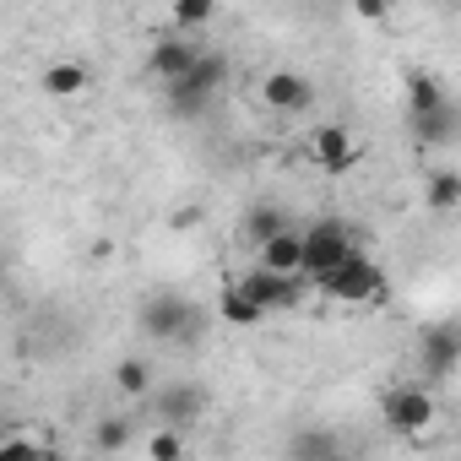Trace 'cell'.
<instances>
[{"mask_svg": "<svg viewBox=\"0 0 461 461\" xmlns=\"http://www.w3.org/2000/svg\"><path fill=\"white\" fill-rule=\"evenodd\" d=\"M315 288H321L326 299H337V304H380V299H385V272H380L375 256H364V250L353 245L342 267H331L326 277H315Z\"/></svg>", "mask_w": 461, "mask_h": 461, "instance_id": "6da1fadb", "label": "cell"}, {"mask_svg": "<svg viewBox=\"0 0 461 461\" xmlns=\"http://www.w3.org/2000/svg\"><path fill=\"white\" fill-rule=\"evenodd\" d=\"M348 250H353V240H348V228L337 222V217H321V222H310L304 234H299V277H326L331 267H342L348 261Z\"/></svg>", "mask_w": 461, "mask_h": 461, "instance_id": "7a4b0ae2", "label": "cell"}, {"mask_svg": "<svg viewBox=\"0 0 461 461\" xmlns=\"http://www.w3.org/2000/svg\"><path fill=\"white\" fill-rule=\"evenodd\" d=\"M222 82H228V60H222L217 50H201L195 66L168 87V104H174L179 114H195V109H206V98H212Z\"/></svg>", "mask_w": 461, "mask_h": 461, "instance_id": "3957f363", "label": "cell"}, {"mask_svg": "<svg viewBox=\"0 0 461 461\" xmlns=\"http://www.w3.org/2000/svg\"><path fill=\"white\" fill-rule=\"evenodd\" d=\"M195 304L179 299V294H152L141 304V331L158 337V342H195Z\"/></svg>", "mask_w": 461, "mask_h": 461, "instance_id": "277c9868", "label": "cell"}, {"mask_svg": "<svg viewBox=\"0 0 461 461\" xmlns=\"http://www.w3.org/2000/svg\"><path fill=\"white\" fill-rule=\"evenodd\" d=\"M385 423L396 434H423L434 423V396L423 385H391L385 391Z\"/></svg>", "mask_w": 461, "mask_h": 461, "instance_id": "5b68a950", "label": "cell"}, {"mask_svg": "<svg viewBox=\"0 0 461 461\" xmlns=\"http://www.w3.org/2000/svg\"><path fill=\"white\" fill-rule=\"evenodd\" d=\"M240 288L256 299L261 315H272V310H299V299H304V283H299V277H277V272H261V267H250V272L240 277Z\"/></svg>", "mask_w": 461, "mask_h": 461, "instance_id": "8992f818", "label": "cell"}, {"mask_svg": "<svg viewBox=\"0 0 461 461\" xmlns=\"http://www.w3.org/2000/svg\"><path fill=\"white\" fill-rule=\"evenodd\" d=\"M261 98H267L277 114H299V109L315 104V87H310V77H299V71H272V77L261 82Z\"/></svg>", "mask_w": 461, "mask_h": 461, "instance_id": "52a82bcc", "label": "cell"}, {"mask_svg": "<svg viewBox=\"0 0 461 461\" xmlns=\"http://www.w3.org/2000/svg\"><path fill=\"white\" fill-rule=\"evenodd\" d=\"M195 55H201V50H195V44H185V39H158V44L147 50V66H152V77H158V82H168V87H174V82L195 66Z\"/></svg>", "mask_w": 461, "mask_h": 461, "instance_id": "ba28073f", "label": "cell"}, {"mask_svg": "<svg viewBox=\"0 0 461 461\" xmlns=\"http://www.w3.org/2000/svg\"><path fill=\"white\" fill-rule=\"evenodd\" d=\"M310 152H315V163H321V168H331V174H348V168H353V158H358V147H353L348 125H321V131H315V141H310Z\"/></svg>", "mask_w": 461, "mask_h": 461, "instance_id": "9c48e42d", "label": "cell"}, {"mask_svg": "<svg viewBox=\"0 0 461 461\" xmlns=\"http://www.w3.org/2000/svg\"><path fill=\"white\" fill-rule=\"evenodd\" d=\"M201 407H206V391L201 385H168L163 396H158V412H163V429H185L190 418H201Z\"/></svg>", "mask_w": 461, "mask_h": 461, "instance_id": "30bf717a", "label": "cell"}, {"mask_svg": "<svg viewBox=\"0 0 461 461\" xmlns=\"http://www.w3.org/2000/svg\"><path fill=\"white\" fill-rule=\"evenodd\" d=\"M261 272H277V277H299V228H283L277 240L261 245Z\"/></svg>", "mask_w": 461, "mask_h": 461, "instance_id": "8fae6325", "label": "cell"}, {"mask_svg": "<svg viewBox=\"0 0 461 461\" xmlns=\"http://www.w3.org/2000/svg\"><path fill=\"white\" fill-rule=\"evenodd\" d=\"M39 87H44L50 98H77V93L87 87V66H82V60H55V66L39 77Z\"/></svg>", "mask_w": 461, "mask_h": 461, "instance_id": "7c38bea8", "label": "cell"}, {"mask_svg": "<svg viewBox=\"0 0 461 461\" xmlns=\"http://www.w3.org/2000/svg\"><path fill=\"white\" fill-rule=\"evenodd\" d=\"M412 131H418V141H429V147H445V141L456 136V104H439V109L418 114V120H412Z\"/></svg>", "mask_w": 461, "mask_h": 461, "instance_id": "4fadbf2b", "label": "cell"}, {"mask_svg": "<svg viewBox=\"0 0 461 461\" xmlns=\"http://www.w3.org/2000/svg\"><path fill=\"white\" fill-rule=\"evenodd\" d=\"M217 315H222L228 326H256V321H261L256 299H250L240 283H228V288H222V299H217Z\"/></svg>", "mask_w": 461, "mask_h": 461, "instance_id": "5bb4252c", "label": "cell"}, {"mask_svg": "<svg viewBox=\"0 0 461 461\" xmlns=\"http://www.w3.org/2000/svg\"><path fill=\"white\" fill-rule=\"evenodd\" d=\"M114 391L120 396H147L152 391V364L147 358H120L114 364Z\"/></svg>", "mask_w": 461, "mask_h": 461, "instance_id": "9a60e30c", "label": "cell"}, {"mask_svg": "<svg viewBox=\"0 0 461 461\" xmlns=\"http://www.w3.org/2000/svg\"><path fill=\"white\" fill-rule=\"evenodd\" d=\"M407 104H412V120L418 114H429V109H439V104H450L445 98V87H439V77H407Z\"/></svg>", "mask_w": 461, "mask_h": 461, "instance_id": "2e32d148", "label": "cell"}, {"mask_svg": "<svg viewBox=\"0 0 461 461\" xmlns=\"http://www.w3.org/2000/svg\"><path fill=\"white\" fill-rule=\"evenodd\" d=\"M245 228H250V234L267 245V240H277L283 228H294V222H288V212H283V206H256V212L245 217Z\"/></svg>", "mask_w": 461, "mask_h": 461, "instance_id": "e0dca14e", "label": "cell"}, {"mask_svg": "<svg viewBox=\"0 0 461 461\" xmlns=\"http://www.w3.org/2000/svg\"><path fill=\"white\" fill-rule=\"evenodd\" d=\"M429 206H434V212H456V206H461V174L439 168V174L429 179Z\"/></svg>", "mask_w": 461, "mask_h": 461, "instance_id": "ac0fdd59", "label": "cell"}, {"mask_svg": "<svg viewBox=\"0 0 461 461\" xmlns=\"http://www.w3.org/2000/svg\"><path fill=\"white\" fill-rule=\"evenodd\" d=\"M429 364H434V375L456 369V326H434L429 331Z\"/></svg>", "mask_w": 461, "mask_h": 461, "instance_id": "d6986e66", "label": "cell"}, {"mask_svg": "<svg viewBox=\"0 0 461 461\" xmlns=\"http://www.w3.org/2000/svg\"><path fill=\"white\" fill-rule=\"evenodd\" d=\"M168 17H174V28H206L217 17V0H174Z\"/></svg>", "mask_w": 461, "mask_h": 461, "instance_id": "ffe728a7", "label": "cell"}, {"mask_svg": "<svg viewBox=\"0 0 461 461\" xmlns=\"http://www.w3.org/2000/svg\"><path fill=\"white\" fill-rule=\"evenodd\" d=\"M147 456H152V461H185L179 429H152V434H147Z\"/></svg>", "mask_w": 461, "mask_h": 461, "instance_id": "44dd1931", "label": "cell"}, {"mask_svg": "<svg viewBox=\"0 0 461 461\" xmlns=\"http://www.w3.org/2000/svg\"><path fill=\"white\" fill-rule=\"evenodd\" d=\"M93 445H98V450H125V445H131V423H125V418H98Z\"/></svg>", "mask_w": 461, "mask_h": 461, "instance_id": "7402d4cb", "label": "cell"}, {"mask_svg": "<svg viewBox=\"0 0 461 461\" xmlns=\"http://www.w3.org/2000/svg\"><path fill=\"white\" fill-rule=\"evenodd\" d=\"M299 456H304V461H337V439L315 429V434H304V439H299Z\"/></svg>", "mask_w": 461, "mask_h": 461, "instance_id": "603a6c76", "label": "cell"}, {"mask_svg": "<svg viewBox=\"0 0 461 461\" xmlns=\"http://www.w3.org/2000/svg\"><path fill=\"white\" fill-rule=\"evenodd\" d=\"M39 445L28 439V434H0V461H28Z\"/></svg>", "mask_w": 461, "mask_h": 461, "instance_id": "cb8c5ba5", "label": "cell"}, {"mask_svg": "<svg viewBox=\"0 0 461 461\" xmlns=\"http://www.w3.org/2000/svg\"><path fill=\"white\" fill-rule=\"evenodd\" d=\"M385 12H391V6H385V0H358V17H364V23H380Z\"/></svg>", "mask_w": 461, "mask_h": 461, "instance_id": "d4e9b609", "label": "cell"}, {"mask_svg": "<svg viewBox=\"0 0 461 461\" xmlns=\"http://www.w3.org/2000/svg\"><path fill=\"white\" fill-rule=\"evenodd\" d=\"M28 461H55V456H50V450H44V445H39V450H33V456H28Z\"/></svg>", "mask_w": 461, "mask_h": 461, "instance_id": "484cf974", "label": "cell"}]
</instances>
